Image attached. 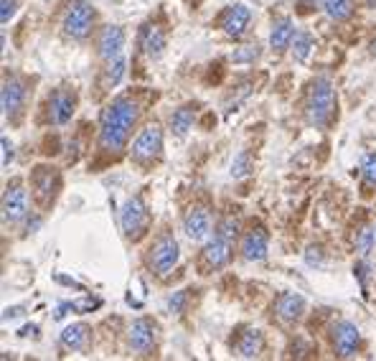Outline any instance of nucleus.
Segmentation results:
<instances>
[{
	"label": "nucleus",
	"mask_w": 376,
	"mask_h": 361,
	"mask_svg": "<svg viewBox=\"0 0 376 361\" xmlns=\"http://www.w3.org/2000/svg\"><path fill=\"white\" fill-rule=\"evenodd\" d=\"M127 341H130V348H133L135 354L147 356L155 348V341H158V326H155V320L135 318L133 326H130V334H127Z\"/></svg>",
	"instance_id": "ddd939ff"
},
{
	"label": "nucleus",
	"mask_w": 376,
	"mask_h": 361,
	"mask_svg": "<svg viewBox=\"0 0 376 361\" xmlns=\"http://www.w3.org/2000/svg\"><path fill=\"white\" fill-rule=\"evenodd\" d=\"M163 155V132L158 125H147L138 132L133 143V160L138 166H153Z\"/></svg>",
	"instance_id": "423d86ee"
},
{
	"label": "nucleus",
	"mask_w": 376,
	"mask_h": 361,
	"mask_svg": "<svg viewBox=\"0 0 376 361\" xmlns=\"http://www.w3.org/2000/svg\"><path fill=\"white\" fill-rule=\"evenodd\" d=\"M120 229L130 242H138L150 229V211L140 196H130L120 208Z\"/></svg>",
	"instance_id": "7ed1b4c3"
},
{
	"label": "nucleus",
	"mask_w": 376,
	"mask_h": 361,
	"mask_svg": "<svg viewBox=\"0 0 376 361\" xmlns=\"http://www.w3.org/2000/svg\"><path fill=\"white\" fill-rule=\"evenodd\" d=\"M315 49V38L313 34H308V31H298V36H295L293 41V59L298 64H303L310 56V51Z\"/></svg>",
	"instance_id": "bb28decb"
},
{
	"label": "nucleus",
	"mask_w": 376,
	"mask_h": 361,
	"mask_svg": "<svg viewBox=\"0 0 376 361\" xmlns=\"http://www.w3.org/2000/svg\"><path fill=\"white\" fill-rule=\"evenodd\" d=\"M26 216H28V191L23 188L21 178H13L6 186V194H3V222L21 224Z\"/></svg>",
	"instance_id": "6e6552de"
},
{
	"label": "nucleus",
	"mask_w": 376,
	"mask_h": 361,
	"mask_svg": "<svg viewBox=\"0 0 376 361\" xmlns=\"http://www.w3.org/2000/svg\"><path fill=\"white\" fill-rule=\"evenodd\" d=\"M140 107L130 97H115L99 115V150L107 155H120L127 148V140L138 125Z\"/></svg>",
	"instance_id": "f257e3e1"
},
{
	"label": "nucleus",
	"mask_w": 376,
	"mask_h": 361,
	"mask_svg": "<svg viewBox=\"0 0 376 361\" xmlns=\"http://www.w3.org/2000/svg\"><path fill=\"white\" fill-rule=\"evenodd\" d=\"M125 41L127 36L125 31L120 26H105L99 31V38H97V54L102 62H112V59H117V56L125 54Z\"/></svg>",
	"instance_id": "dca6fc26"
},
{
	"label": "nucleus",
	"mask_w": 376,
	"mask_h": 361,
	"mask_svg": "<svg viewBox=\"0 0 376 361\" xmlns=\"http://www.w3.org/2000/svg\"><path fill=\"white\" fill-rule=\"evenodd\" d=\"M262 56V51H259L257 43H252V46H242V49H234L229 56L231 64H254Z\"/></svg>",
	"instance_id": "cd10ccee"
},
{
	"label": "nucleus",
	"mask_w": 376,
	"mask_h": 361,
	"mask_svg": "<svg viewBox=\"0 0 376 361\" xmlns=\"http://www.w3.org/2000/svg\"><path fill=\"white\" fill-rule=\"evenodd\" d=\"M361 180L369 188H376V153H366L361 160Z\"/></svg>",
	"instance_id": "c85d7f7f"
},
{
	"label": "nucleus",
	"mask_w": 376,
	"mask_h": 361,
	"mask_svg": "<svg viewBox=\"0 0 376 361\" xmlns=\"http://www.w3.org/2000/svg\"><path fill=\"white\" fill-rule=\"evenodd\" d=\"M214 229V216H211V208L203 206V204H194L188 208L186 216H183V232L191 242H206Z\"/></svg>",
	"instance_id": "9b49d317"
},
{
	"label": "nucleus",
	"mask_w": 376,
	"mask_h": 361,
	"mask_svg": "<svg viewBox=\"0 0 376 361\" xmlns=\"http://www.w3.org/2000/svg\"><path fill=\"white\" fill-rule=\"evenodd\" d=\"M252 23V10L242 3H234V6H226L224 13L219 15V28L229 38H242L247 31H250Z\"/></svg>",
	"instance_id": "4468645a"
},
{
	"label": "nucleus",
	"mask_w": 376,
	"mask_h": 361,
	"mask_svg": "<svg viewBox=\"0 0 376 361\" xmlns=\"http://www.w3.org/2000/svg\"><path fill=\"white\" fill-rule=\"evenodd\" d=\"M265 348V336L257 328H247L237 341V356L242 359H257Z\"/></svg>",
	"instance_id": "412c9836"
},
{
	"label": "nucleus",
	"mask_w": 376,
	"mask_h": 361,
	"mask_svg": "<svg viewBox=\"0 0 376 361\" xmlns=\"http://www.w3.org/2000/svg\"><path fill=\"white\" fill-rule=\"evenodd\" d=\"M94 18H97V13L87 0H71L62 21L64 34L74 38V41H84L94 28Z\"/></svg>",
	"instance_id": "20e7f679"
},
{
	"label": "nucleus",
	"mask_w": 376,
	"mask_h": 361,
	"mask_svg": "<svg viewBox=\"0 0 376 361\" xmlns=\"http://www.w3.org/2000/svg\"><path fill=\"white\" fill-rule=\"evenodd\" d=\"M31 188H34V196L38 199L43 208H49L54 204L59 188H62V178H59V171L51 166H38L31 174Z\"/></svg>",
	"instance_id": "9d476101"
},
{
	"label": "nucleus",
	"mask_w": 376,
	"mask_h": 361,
	"mask_svg": "<svg viewBox=\"0 0 376 361\" xmlns=\"http://www.w3.org/2000/svg\"><path fill=\"white\" fill-rule=\"evenodd\" d=\"M74 110H77V94L69 90V87H62V90L54 92L49 104V118L54 125H66L71 118H74Z\"/></svg>",
	"instance_id": "a211bd4d"
},
{
	"label": "nucleus",
	"mask_w": 376,
	"mask_h": 361,
	"mask_svg": "<svg viewBox=\"0 0 376 361\" xmlns=\"http://www.w3.org/2000/svg\"><path fill=\"white\" fill-rule=\"evenodd\" d=\"M321 8L331 21L341 23V21H349L351 15H354L356 3L354 0H321Z\"/></svg>",
	"instance_id": "b1692460"
},
{
	"label": "nucleus",
	"mask_w": 376,
	"mask_h": 361,
	"mask_svg": "<svg viewBox=\"0 0 376 361\" xmlns=\"http://www.w3.org/2000/svg\"><path fill=\"white\" fill-rule=\"evenodd\" d=\"M231 255H234V239L222 232H214V236H209L203 244L201 262L206 270H222L231 262Z\"/></svg>",
	"instance_id": "0eeeda50"
},
{
	"label": "nucleus",
	"mask_w": 376,
	"mask_h": 361,
	"mask_svg": "<svg viewBox=\"0 0 376 361\" xmlns=\"http://www.w3.org/2000/svg\"><path fill=\"white\" fill-rule=\"evenodd\" d=\"M252 174V158L250 153H239L237 158L231 160V176L234 178H244V176Z\"/></svg>",
	"instance_id": "c756f323"
},
{
	"label": "nucleus",
	"mask_w": 376,
	"mask_h": 361,
	"mask_svg": "<svg viewBox=\"0 0 376 361\" xmlns=\"http://www.w3.org/2000/svg\"><path fill=\"white\" fill-rule=\"evenodd\" d=\"M89 344V326L84 323H71L62 331V346L69 351H82Z\"/></svg>",
	"instance_id": "4be33fe9"
},
{
	"label": "nucleus",
	"mask_w": 376,
	"mask_h": 361,
	"mask_svg": "<svg viewBox=\"0 0 376 361\" xmlns=\"http://www.w3.org/2000/svg\"><path fill=\"white\" fill-rule=\"evenodd\" d=\"M267 250H270V234H267L265 227H250V229L242 234V244H239V252L247 262H262L267 257Z\"/></svg>",
	"instance_id": "2eb2a0df"
},
{
	"label": "nucleus",
	"mask_w": 376,
	"mask_h": 361,
	"mask_svg": "<svg viewBox=\"0 0 376 361\" xmlns=\"http://www.w3.org/2000/svg\"><path fill=\"white\" fill-rule=\"evenodd\" d=\"M275 316L280 318V323L285 326H295L303 316H305V298L298 292H282L275 300Z\"/></svg>",
	"instance_id": "6ab92c4d"
},
{
	"label": "nucleus",
	"mask_w": 376,
	"mask_h": 361,
	"mask_svg": "<svg viewBox=\"0 0 376 361\" xmlns=\"http://www.w3.org/2000/svg\"><path fill=\"white\" fill-rule=\"evenodd\" d=\"M127 74V59L125 54L117 56V59H112V62H105V87L107 90H115L122 77Z\"/></svg>",
	"instance_id": "a878e982"
},
{
	"label": "nucleus",
	"mask_w": 376,
	"mask_h": 361,
	"mask_svg": "<svg viewBox=\"0 0 376 361\" xmlns=\"http://www.w3.org/2000/svg\"><path fill=\"white\" fill-rule=\"evenodd\" d=\"M26 82L21 77H6V82H3V115H6V120L18 122L23 107H26Z\"/></svg>",
	"instance_id": "f8f14e48"
},
{
	"label": "nucleus",
	"mask_w": 376,
	"mask_h": 361,
	"mask_svg": "<svg viewBox=\"0 0 376 361\" xmlns=\"http://www.w3.org/2000/svg\"><path fill=\"white\" fill-rule=\"evenodd\" d=\"M166 43H168V36L158 23H145V26L140 28L138 46L150 62H158V59H161L163 51H166Z\"/></svg>",
	"instance_id": "f3484780"
},
{
	"label": "nucleus",
	"mask_w": 376,
	"mask_h": 361,
	"mask_svg": "<svg viewBox=\"0 0 376 361\" xmlns=\"http://www.w3.org/2000/svg\"><path fill=\"white\" fill-rule=\"evenodd\" d=\"M194 120H196V107L194 104H183V107H178V110L171 115L168 125H171V132H173V135L183 138V135L194 127Z\"/></svg>",
	"instance_id": "5701e85b"
},
{
	"label": "nucleus",
	"mask_w": 376,
	"mask_h": 361,
	"mask_svg": "<svg viewBox=\"0 0 376 361\" xmlns=\"http://www.w3.org/2000/svg\"><path fill=\"white\" fill-rule=\"evenodd\" d=\"M0 6H3V10H0V21L8 23L15 15V10H18V0H3Z\"/></svg>",
	"instance_id": "2f4dec72"
},
{
	"label": "nucleus",
	"mask_w": 376,
	"mask_h": 361,
	"mask_svg": "<svg viewBox=\"0 0 376 361\" xmlns=\"http://www.w3.org/2000/svg\"><path fill=\"white\" fill-rule=\"evenodd\" d=\"M13 160V143L8 138H3V166H8Z\"/></svg>",
	"instance_id": "473e14b6"
},
{
	"label": "nucleus",
	"mask_w": 376,
	"mask_h": 361,
	"mask_svg": "<svg viewBox=\"0 0 376 361\" xmlns=\"http://www.w3.org/2000/svg\"><path fill=\"white\" fill-rule=\"evenodd\" d=\"M295 36H298V28H295L293 18H277V21L272 23V31H270V46L275 51H285L293 46Z\"/></svg>",
	"instance_id": "aec40b11"
},
{
	"label": "nucleus",
	"mask_w": 376,
	"mask_h": 361,
	"mask_svg": "<svg viewBox=\"0 0 376 361\" xmlns=\"http://www.w3.org/2000/svg\"><path fill=\"white\" fill-rule=\"evenodd\" d=\"M363 6H366V8H376V0H363Z\"/></svg>",
	"instance_id": "72a5a7b5"
},
{
	"label": "nucleus",
	"mask_w": 376,
	"mask_h": 361,
	"mask_svg": "<svg viewBox=\"0 0 376 361\" xmlns=\"http://www.w3.org/2000/svg\"><path fill=\"white\" fill-rule=\"evenodd\" d=\"M374 244H376V227L361 224L359 232L354 234V247L356 252H359V257H369L371 250H374Z\"/></svg>",
	"instance_id": "393cba45"
},
{
	"label": "nucleus",
	"mask_w": 376,
	"mask_h": 361,
	"mask_svg": "<svg viewBox=\"0 0 376 361\" xmlns=\"http://www.w3.org/2000/svg\"><path fill=\"white\" fill-rule=\"evenodd\" d=\"M369 257H361V262L356 264L354 272H356V278L361 280V290H363V298H369Z\"/></svg>",
	"instance_id": "7c9ffc66"
},
{
	"label": "nucleus",
	"mask_w": 376,
	"mask_h": 361,
	"mask_svg": "<svg viewBox=\"0 0 376 361\" xmlns=\"http://www.w3.org/2000/svg\"><path fill=\"white\" fill-rule=\"evenodd\" d=\"M308 122L318 130L331 125V120L335 115V87L328 77H318L310 87L308 94Z\"/></svg>",
	"instance_id": "f03ea898"
},
{
	"label": "nucleus",
	"mask_w": 376,
	"mask_h": 361,
	"mask_svg": "<svg viewBox=\"0 0 376 361\" xmlns=\"http://www.w3.org/2000/svg\"><path fill=\"white\" fill-rule=\"evenodd\" d=\"M178 257H181V247L175 242V236L171 234V232H163L153 242V247H150L147 264H150V270H153L158 278H166L168 272L178 264Z\"/></svg>",
	"instance_id": "39448f33"
},
{
	"label": "nucleus",
	"mask_w": 376,
	"mask_h": 361,
	"mask_svg": "<svg viewBox=\"0 0 376 361\" xmlns=\"http://www.w3.org/2000/svg\"><path fill=\"white\" fill-rule=\"evenodd\" d=\"M331 344H333L335 356L351 359V356H356L359 348H361V331H359V326L351 323V320H338V323H333V328H331Z\"/></svg>",
	"instance_id": "1a4fd4ad"
}]
</instances>
